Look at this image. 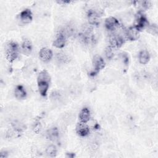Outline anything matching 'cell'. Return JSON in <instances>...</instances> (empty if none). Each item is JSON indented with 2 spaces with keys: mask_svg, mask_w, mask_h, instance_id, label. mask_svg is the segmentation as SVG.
<instances>
[{
  "mask_svg": "<svg viewBox=\"0 0 158 158\" xmlns=\"http://www.w3.org/2000/svg\"><path fill=\"white\" fill-rule=\"evenodd\" d=\"M88 22L91 25H98L99 23V16L98 14L93 10H89L87 14Z\"/></svg>",
  "mask_w": 158,
  "mask_h": 158,
  "instance_id": "cell-13",
  "label": "cell"
},
{
  "mask_svg": "<svg viewBox=\"0 0 158 158\" xmlns=\"http://www.w3.org/2000/svg\"><path fill=\"white\" fill-rule=\"evenodd\" d=\"M57 60L59 61V62L66 63L68 62L69 59L65 54L62 52H59L57 54Z\"/></svg>",
  "mask_w": 158,
  "mask_h": 158,
  "instance_id": "cell-21",
  "label": "cell"
},
{
  "mask_svg": "<svg viewBox=\"0 0 158 158\" xmlns=\"http://www.w3.org/2000/svg\"><path fill=\"white\" fill-rule=\"evenodd\" d=\"M66 42V37L63 32L58 33L53 41V46L57 48H62L64 47Z\"/></svg>",
  "mask_w": 158,
  "mask_h": 158,
  "instance_id": "cell-11",
  "label": "cell"
},
{
  "mask_svg": "<svg viewBox=\"0 0 158 158\" xmlns=\"http://www.w3.org/2000/svg\"><path fill=\"white\" fill-rule=\"evenodd\" d=\"M50 75L48 71L43 70L40 72L37 77V85L40 94L46 96L49 87Z\"/></svg>",
  "mask_w": 158,
  "mask_h": 158,
  "instance_id": "cell-1",
  "label": "cell"
},
{
  "mask_svg": "<svg viewBox=\"0 0 158 158\" xmlns=\"http://www.w3.org/2000/svg\"><path fill=\"white\" fill-rule=\"evenodd\" d=\"M69 158H73L75 156V154L73 152H67L65 156Z\"/></svg>",
  "mask_w": 158,
  "mask_h": 158,
  "instance_id": "cell-28",
  "label": "cell"
},
{
  "mask_svg": "<svg viewBox=\"0 0 158 158\" xmlns=\"http://www.w3.org/2000/svg\"><path fill=\"white\" fill-rule=\"evenodd\" d=\"M53 56V52L51 49L43 48L39 52V57L41 61L44 63L49 62Z\"/></svg>",
  "mask_w": 158,
  "mask_h": 158,
  "instance_id": "cell-6",
  "label": "cell"
},
{
  "mask_svg": "<svg viewBox=\"0 0 158 158\" xmlns=\"http://www.w3.org/2000/svg\"><path fill=\"white\" fill-rule=\"evenodd\" d=\"M8 157V153L6 151H2L0 152V157L1 158H6Z\"/></svg>",
  "mask_w": 158,
  "mask_h": 158,
  "instance_id": "cell-27",
  "label": "cell"
},
{
  "mask_svg": "<svg viewBox=\"0 0 158 158\" xmlns=\"http://www.w3.org/2000/svg\"><path fill=\"white\" fill-rule=\"evenodd\" d=\"M59 130L57 127H52L48 130L46 132L47 138L51 141H56L59 137Z\"/></svg>",
  "mask_w": 158,
  "mask_h": 158,
  "instance_id": "cell-17",
  "label": "cell"
},
{
  "mask_svg": "<svg viewBox=\"0 0 158 158\" xmlns=\"http://www.w3.org/2000/svg\"><path fill=\"white\" fill-rule=\"evenodd\" d=\"M104 24L106 28L111 31L116 30L120 26L118 20L114 17H107L105 20Z\"/></svg>",
  "mask_w": 158,
  "mask_h": 158,
  "instance_id": "cell-10",
  "label": "cell"
},
{
  "mask_svg": "<svg viewBox=\"0 0 158 158\" xmlns=\"http://www.w3.org/2000/svg\"><path fill=\"white\" fill-rule=\"evenodd\" d=\"M79 36L83 43L85 44H89L94 41V36L92 33V28L90 27L84 28V30L80 33Z\"/></svg>",
  "mask_w": 158,
  "mask_h": 158,
  "instance_id": "cell-4",
  "label": "cell"
},
{
  "mask_svg": "<svg viewBox=\"0 0 158 158\" xmlns=\"http://www.w3.org/2000/svg\"><path fill=\"white\" fill-rule=\"evenodd\" d=\"M93 71L91 73V75L94 76L96 75L100 70L104 68L106 64L104 59L100 56L96 55L93 57Z\"/></svg>",
  "mask_w": 158,
  "mask_h": 158,
  "instance_id": "cell-3",
  "label": "cell"
},
{
  "mask_svg": "<svg viewBox=\"0 0 158 158\" xmlns=\"http://www.w3.org/2000/svg\"><path fill=\"white\" fill-rule=\"evenodd\" d=\"M106 57L109 59H111L114 56V51H113V48L111 46H108L105 51Z\"/></svg>",
  "mask_w": 158,
  "mask_h": 158,
  "instance_id": "cell-23",
  "label": "cell"
},
{
  "mask_svg": "<svg viewBox=\"0 0 158 158\" xmlns=\"http://www.w3.org/2000/svg\"><path fill=\"white\" fill-rule=\"evenodd\" d=\"M90 117H91L90 111L89 109H88L87 107L83 108L81 110L78 116L80 121L83 123H87L90 119Z\"/></svg>",
  "mask_w": 158,
  "mask_h": 158,
  "instance_id": "cell-15",
  "label": "cell"
},
{
  "mask_svg": "<svg viewBox=\"0 0 158 158\" xmlns=\"http://www.w3.org/2000/svg\"><path fill=\"white\" fill-rule=\"evenodd\" d=\"M12 126L13 128L16 131H17L19 133L22 131L25 128V127L22 123H20L19 122H17V121H15V122H12Z\"/></svg>",
  "mask_w": 158,
  "mask_h": 158,
  "instance_id": "cell-20",
  "label": "cell"
},
{
  "mask_svg": "<svg viewBox=\"0 0 158 158\" xmlns=\"http://www.w3.org/2000/svg\"><path fill=\"white\" fill-rule=\"evenodd\" d=\"M140 31L135 27H130L125 31V35L128 40L130 41H135L139 38Z\"/></svg>",
  "mask_w": 158,
  "mask_h": 158,
  "instance_id": "cell-7",
  "label": "cell"
},
{
  "mask_svg": "<svg viewBox=\"0 0 158 158\" xmlns=\"http://www.w3.org/2000/svg\"><path fill=\"white\" fill-rule=\"evenodd\" d=\"M76 131L79 136L85 137L89 134V128L88 126L86 124V123H83L80 122L77 124L76 127Z\"/></svg>",
  "mask_w": 158,
  "mask_h": 158,
  "instance_id": "cell-12",
  "label": "cell"
},
{
  "mask_svg": "<svg viewBox=\"0 0 158 158\" xmlns=\"http://www.w3.org/2000/svg\"><path fill=\"white\" fill-rule=\"evenodd\" d=\"M22 50L24 54L29 55L32 51V44L28 39L23 40L22 43Z\"/></svg>",
  "mask_w": 158,
  "mask_h": 158,
  "instance_id": "cell-16",
  "label": "cell"
},
{
  "mask_svg": "<svg viewBox=\"0 0 158 158\" xmlns=\"http://www.w3.org/2000/svg\"><path fill=\"white\" fill-rule=\"evenodd\" d=\"M15 97L18 99H24L27 96V92L22 85H17L14 90Z\"/></svg>",
  "mask_w": 158,
  "mask_h": 158,
  "instance_id": "cell-14",
  "label": "cell"
},
{
  "mask_svg": "<svg viewBox=\"0 0 158 158\" xmlns=\"http://www.w3.org/2000/svg\"><path fill=\"white\" fill-rule=\"evenodd\" d=\"M6 56L10 63H12L18 57L19 46L17 43L11 41L6 47Z\"/></svg>",
  "mask_w": 158,
  "mask_h": 158,
  "instance_id": "cell-2",
  "label": "cell"
},
{
  "mask_svg": "<svg viewBox=\"0 0 158 158\" xmlns=\"http://www.w3.org/2000/svg\"><path fill=\"white\" fill-rule=\"evenodd\" d=\"M41 124L40 123L38 122H37L35 125H34V127H33V130H34V131L36 132V133H38L40 130H41Z\"/></svg>",
  "mask_w": 158,
  "mask_h": 158,
  "instance_id": "cell-25",
  "label": "cell"
},
{
  "mask_svg": "<svg viewBox=\"0 0 158 158\" xmlns=\"http://www.w3.org/2000/svg\"><path fill=\"white\" fill-rule=\"evenodd\" d=\"M151 6V2L149 1H144L142 2V6L144 9H149Z\"/></svg>",
  "mask_w": 158,
  "mask_h": 158,
  "instance_id": "cell-26",
  "label": "cell"
},
{
  "mask_svg": "<svg viewBox=\"0 0 158 158\" xmlns=\"http://www.w3.org/2000/svg\"><path fill=\"white\" fill-rule=\"evenodd\" d=\"M46 154L49 157H55L57 154V148L54 145H49L46 149Z\"/></svg>",
  "mask_w": 158,
  "mask_h": 158,
  "instance_id": "cell-19",
  "label": "cell"
},
{
  "mask_svg": "<svg viewBox=\"0 0 158 158\" xmlns=\"http://www.w3.org/2000/svg\"><path fill=\"white\" fill-rule=\"evenodd\" d=\"M19 20L23 24H28L30 23L33 19L32 12L29 9H25L23 10L19 14Z\"/></svg>",
  "mask_w": 158,
  "mask_h": 158,
  "instance_id": "cell-9",
  "label": "cell"
},
{
  "mask_svg": "<svg viewBox=\"0 0 158 158\" xmlns=\"http://www.w3.org/2000/svg\"><path fill=\"white\" fill-rule=\"evenodd\" d=\"M136 22H137V24L135 25V27L139 31H141V30L145 28H147L148 26L149 25L147 18L141 12H139L137 14Z\"/></svg>",
  "mask_w": 158,
  "mask_h": 158,
  "instance_id": "cell-5",
  "label": "cell"
},
{
  "mask_svg": "<svg viewBox=\"0 0 158 158\" xmlns=\"http://www.w3.org/2000/svg\"><path fill=\"white\" fill-rule=\"evenodd\" d=\"M147 30H148V31L152 35H156L157 34L158 28H157V26L156 24L149 25L147 27Z\"/></svg>",
  "mask_w": 158,
  "mask_h": 158,
  "instance_id": "cell-22",
  "label": "cell"
},
{
  "mask_svg": "<svg viewBox=\"0 0 158 158\" xmlns=\"http://www.w3.org/2000/svg\"><path fill=\"white\" fill-rule=\"evenodd\" d=\"M139 61L141 64H146L150 59V54L146 50H143L139 52L138 56Z\"/></svg>",
  "mask_w": 158,
  "mask_h": 158,
  "instance_id": "cell-18",
  "label": "cell"
},
{
  "mask_svg": "<svg viewBox=\"0 0 158 158\" xmlns=\"http://www.w3.org/2000/svg\"><path fill=\"white\" fill-rule=\"evenodd\" d=\"M125 43L123 38L120 35H113L109 38L110 46L113 48H118L121 47Z\"/></svg>",
  "mask_w": 158,
  "mask_h": 158,
  "instance_id": "cell-8",
  "label": "cell"
},
{
  "mask_svg": "<svg viewBox=\"0 0 158 158\" xmlns=\"http://www.w3.org/2000/svg\"><path fill=\"white\" fill-rule=\"evenodd\" d=\"M121 57L123 60V62L125 64V65H128L129 64V57L126 53H122L121 54Z\"/></svg>",
  "mask_w": 158,
  "mask_h": 158,
  "instance_id": "cell-24",
  "label": "cell"
}]
</instances>
